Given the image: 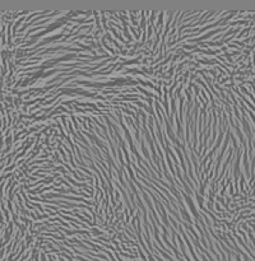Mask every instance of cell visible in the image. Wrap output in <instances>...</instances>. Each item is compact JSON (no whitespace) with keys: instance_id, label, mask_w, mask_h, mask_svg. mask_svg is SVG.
I'll return each instance as SVG.
<instances>
[{"instance_id":"6da1fadb","label":"cell","mask_w":255,"mask_h":261,"mask_svg":"<svg viewBox=\"0 0 255 261\" xmlns=\"http://www.w3.org/2000/svg\"><path fill=\"white\" fill-rule=\"evenodd\" d=\"M244 166H245V173H249V159H247V149H245V154H244Z\"/></svg>"},{"instance_id":"7a4b0ae2","label":"cell","mask_w":255,"mask_h":261,"mask_svg":"<svg viewBox=\"0 0 255 261\" xmlns=\"http://www.w3.org/2000/svg\"><path fill=\"white\" fill-rule=\"evenodd\" d=\"M132 187H133V190H134V194H138V191H136V190H135V187H134V186H133V185H132ZM136 197H138V200H139V204L142 205V201H140V199H139V196H138V195H136Z\"/></svg>"},{"instance_id":"3957f363","label":"cell","mask_w":255,"mask_h":261,"mask_svg":"<svg viewBox=\"0 0 255 261\" xmlns=\"http://www.w3.org/2000/svg\"><path fill=\"white\" fill-rule=\"evenodd\" d=\"M247 112H249V115H250V117H251V120H253L254 124H255V116L253 115V112H251V111H247Z\"/></svg>"}]
</instances>
